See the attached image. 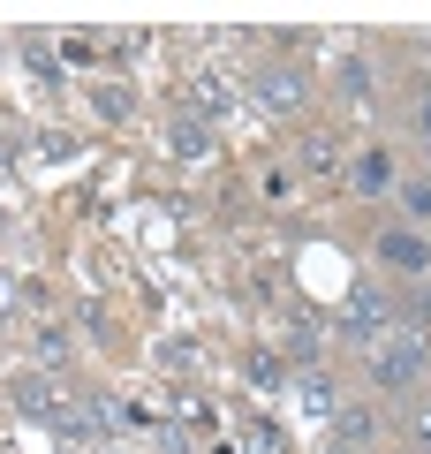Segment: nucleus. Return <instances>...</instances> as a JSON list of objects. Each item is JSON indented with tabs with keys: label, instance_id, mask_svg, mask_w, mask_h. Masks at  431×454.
Segmentation results:
<instances>
[{
	"label": "nucleus",
	"instance_id": "f257e3e1",
	"mask_svg": "<svg viewBox=\"0 0 431 454\" xmlns=\"http://www.w3.org/2000/svg\"><path fill=\"white\" fill-rule=\"evenodd\" d=\"M364 372H371V394L416 402L424 379H431V340H424V333H386L379 348H364Z\"/></svg>",
	"mask_w": 431,
	"mask_h": 454
},
{
	"label": "nucleus",
	"instance_id": "f03ea898",
	"mask_svg": "<svg viewBox=\"0 0 431 454\" xmlns=\"http://www.w3.org/2000/svg\"><path fill=\"white\" fill-rule=\"evenodd\" d=\"M250 91L265 98L272 114H295V106L310 98V68H295V61H272V68H257V76H250Z\"/></svg>",
	"mask_w": 431,
	"mask_h": 454
},
{
	"label": "nucleus",
	"instance_id": "7ed1b4c3",
	"mask_svg": "<svg viewBox=\"0 0 431 454\" xmlns=\"http://www.w3.org/2000/svg\"><path fill=\"white\" fill-rule=\"evenodd\" d=\"M379 258H386V273L424 280L431 273V235H416V227H386V235H379Z\"/></svg>",
	"mask_w": 431,
	"mask_h": 454
},
{
	"label": "nucleus",
	"instance_id": "20e7f679",
	"mask_svg": "<svg viewBox=\"0 0 431 454\" xmlns=\"http://www.w3.org/2000/svg\"><path fill=\"white\" fill-rule=\"evenodd\" d=\"M333 439H349V447L379 454V439H386V417H379L371 402H356V394H341V409H333Z\"/></svg>",
	"mask_w": 431,
	"mask_h": 454
},
{
	"label": "nucleus",
	"instance_id": "39448f33",
	"mask_svg": "<svg viewBox=\"0 0 431 454\" xmlns=\"http://www.w3.org/2000/svg\"><path fill=\"white\" fill-rule=\"evenodd\" d=\"M341 333H349V340H364V348H379V340L386 333H394V318H386V295H356V303H349V318H341Z\"/></svg>",
	"mask_w": 431,
	"mask_h": 454
},
{
	"label": "nucleus",
	"instance_id": "423d86ee",
	"mask_svg": "<svg viewBox=\"0 0 431 454\" xmlns=\"http://www.w3.org/2000/svg\"><path fill=\"white\" fill-rule=\"evenodd\" d=\"M8 394H16V409H23V417H61V402H68V394L61 387H46V379H38V372H16V379H8Z\"/></svg>",
	"mask_w": 431,
	"mask_h": 454
},
{
	"label": "nucleus",
	"instance_id": "0eeeda50",
	"mask_svg": "<svg viewBox=\"0 0 431 454\" xmlns=\"http://www.w3.org/2000/svg\"><path fill=\"white\" fill-rule=\"evenodd\" d=\"M295 402H303L310 417H333V409H341V387H333V372H318V364H310V372H295Z\"/></svg>",
	"mask_w": 431,
	"mask_h": 454
},
{
	"label": "nucleus",
	"instance_id": "6e6552de",
	"mask_svg": "<svg viewBox=\"0 0 431 454\" xmlns=\"http://www.w3.org/2000/svg\"><path fill=\"white\" fill-rule=\"evenodd\" d=\"M167 152H175V160H205V152H212V129L197 121V114H182L175 129H167Z\"/></svg>",
	"mask_w": 431,
	"mask_h": 454
},
{
	"label": "nucleus",
	"instance_id": "1a4fd4ad",
	"mask_svg": "<svg viewBox=\"0 0 431 454\" xmlns=\"http://www.w3.org/2000/svg\"><path fill=\"white\" fill-rule=\"evenodd\" d=\"M349 182H356V197H379V190H386V182H394V160H386V152H379V145H371V152H364V160H356V175H349Z\"/></svg>",
	"mask_w": 431,
	"mask_h": 454
},
{
	"label": "nucleus",
	"instance_id": "9d476101",
	"mask_svg": "<svg viewBox=\"0 0 431 454\" xmlns=\"http://www.w3.org/2000/svg\"><path fill=\"white\" fill-rule=\"evenodd\" d=\"M83 409H91V424H98V439H121V432H129V409L114 402V394H83Z\"/></svg>",
	"mask_w": 431,
	"mask_h": 454
},
{
	"label": "nucleus",
	"instance_id": "9b49d317",
	"mask_svg": "<svg viewBox=\"0 0 431 454\" xmlns=\"http://www.w3.org/2000/svg\"><path fill=\"white\" fill-rule=\"evenodd\" d=\"M401 432H409V454H431V394H416V402H409Z\"/></svg>",
	"mask_w": 431,
	"mask_h": 454
},
{
	"label": "nucleus",
	"instance_id": "f8f14e48",
	"mask_svg": "<svg viewBox=\"0 0 431 454\" xmlns=\"http://www.w3.org/2000/svg\"><path fill=\"white\" fill-rule=\"evenodd\" d=\"M303 167L310 175H333L341 167V137H303Z\"/></svg>",
	"mask_w": 431,
	"mask_h": 454
},
{
	"label": "nucleus",
	"instance_id": "ddd939ff",
	"mask_svg": "<svg viewBox=\"0 0 431 454\" xmlns=\"http://www.w3.org/2000/svg\"><path fill=\"white\" fill-rule=\"evenodd\" d=\"M227 76H197V121H205V114H227Z\"/></svg>",
	"mask_w": 431,
	"mask_h": 454
},
{
	"label": "nucleus",
	"instance_id": "4468645a",
	"mask_svg": "<svg viewBox=\"0 0 431 454\" xmlns=\"http://www.w3.org/2000/svg\"><path fill=\"white\" fill-rule=\"evenodd\" d=\"M341 98H349V106H364V98H371V68H364V61L341 68Z\"/></svg>",
	"mask_w": 431,
	"mask_h": 454
},
{
	"label": "nucleus",
	"instance_id": "2eb2a0df",
	"mask_svg": "<svg viewBox=\"0 0 431 454\" xmlns=\"http://www.w3.org/2000/svg\"><path fill=\"white\" fill-rule=\"evenodd\" d=\"M401 212L409 220H431V182H401Z\"/></svg>",
	"mask_w": 431,
	"mask_h": 454
},
{
	"label": "nucleus",
	"instance_id": "dca6fc26",
	"mask_svg": "<svg viewBox=\"0 0 431 454\" xmlns=\"http://www.w3.org/2000/svg\"><path fill=\"white\" fill-rule=\"evenodd\" d=\"M401 333H424V340H431V295H424V288L409 295V318H401Z\"/></svg>",
	"mask_w": 431,
	"mask_h": 454
},
{
	"label": "nucleus",
	"instance_id": "f3484780",
	"mask_svg": "<svg viewBox=\"0 0 431 454\" xmlns=\"http://www.w3.org/2000/svg\"><path fill=\"white\" fill-rule=\"evenodd\" d=\"M242 454H287V447H280L272 424H250V432H242Z\"/></svg>",
	"mask_w": 431,
	"mask_h": 454
},
{
	"label": "nucleus",
	"instance_id": "a211bd4d",
	"mask_svg": "<svg viewBox=\"0 0 431 454\" xmlns=\"http://www.w3.org/2000/svg\"><path fill=\"white\" fill-rule=\"evenodd\" d=\"M38 356H46V364H68V333H61V325H38Z\"/></svg>",
	"mask_w": 431,
	"mask_h": 454
},
{
	"label": "nucleus",
	"instance_id": "6ab92c4d",
	"mask_svg": "<svg viewBox=\"0 0 431 454\" xmlns=\"http://www.w3.org/2000/svg\"><path fill=\"white\" fill-rule=\"evenodd\" d=\"M325 454H364V447H349V439H325Z\"/></svg>",
	"mask_w": 431,
	"mask_h": 454
},
{
	"label": "nucleus",
	"instance_id": "aec40b11",
	"mask_svg": "<svg viewBox=\"0 0 431 454\" xmlns=\"http://www.w3.org/2000/svg\"><path fill=\"white\" fill-rule=\"evenodd\" d=\"M424 145H431V91H424Z\"/></svg>",
	"mask_w": 431,
	"mask_h": 454
}]
</instances>
